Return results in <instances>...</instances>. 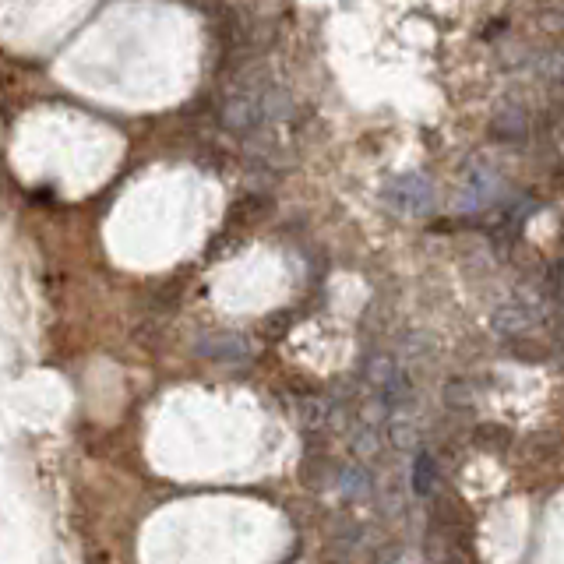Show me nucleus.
<instances>
[{
    "mask_svg": "<svg viewBox=\"0 0 564 564\" xmlns=\"http://www.w3.org/2000/svg\"><path fill=\"white\" fill-rule=\"evenodd\" d=\"M385 201L399 212H406V216H420V212L434 208V187L416 173H406V177H395L385 187Z\"/></svg>",
    "mask_w": 564,
    "mask_h": 564,
    "instance_id": "f257e3e1",
    "label": "nucleus"
}]
</instances>
